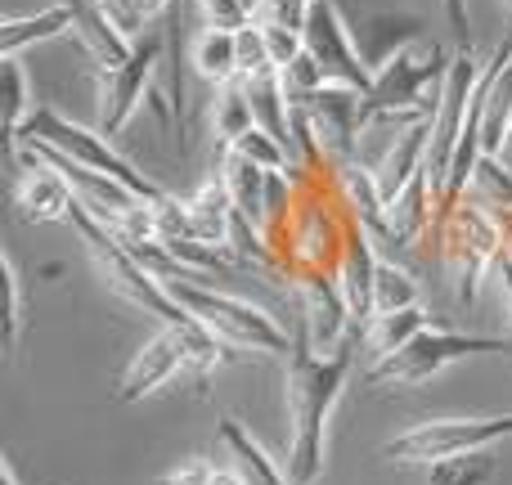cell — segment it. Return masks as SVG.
<instances>
[{
  "label": "cell",
  "mask_w": 512,
  "mask_h": 485,
  "mask_svg": "<svg viewBox=\"0 0 512 485\" xmlns=\"http://www.w3.org/2000/svg\"><path fill=\"white\" fill-rule=\"evenodd\" d=\"M432 198H436L432 180H427V171H418V176L387 203V230H382V239L405 243V247L414 239H423V230L432 225V207H427Z\"/></svg>",
  "instance_id": "cell-18"
},
{
  "label": "cell",
  "mask_w": 512,
  "mask_h": 485,
  "mask_svg": "<svg viewBox=\"0 0 512 485\" xmlns=\"http://www.w3.org/2000/svg\"><path fill=\"white\" fill-rule=\"evenodd\" d=\"M0 485H18V472H14V463L5 459V468H0Z\"/></svg>",
  "instance_id": "cell-40"
},
{
  "label": "cell",
  "mask_w": 512,
  "mask_h": 485,
  "mask_svg": "<svg viewBox=\"0 0 512 485\" xmlns=\"http://www.w3.org/2000/svg\"><path fill=\"white\" fill-rule=\"evenodd\" d=\"M512 436V414H490V418H432L409 432L391 436L382 445V459L391 463H414V468H432L441 459H459V454L490 450L495 441Z\"/></svg>",
  "instance_id": "cell-8"
},
{
  "label": "cell",
  "mask_w": 512,
  "mask_h": 485,
  "mask_svg": "<svg viewBox=\"0 0 512 485\" xmlns=\"http://www.w3.org/2000/svg\"><path fill=\"white\" fill-rule=\"evenodd\" d=\"M0 270H5V351H18V337H23V319H27V301H23V274H18L14 252L0 256Z\"/></svg>",
  "instance_id": "cell-28"
},
{
  "label": "cell",
  "mask_w": 512,
  "mask_h": 485,
  "mask_svg": "<svg viewBox=\"0 0 512 485\" xmlns=\"http://www.w3.org/2000/svg\"><path fill=\"white\" fill-rule=\"evenodd\" d=\"M418 306V283L409 270L391 261H378V274H373V315H396V310Z\"/></svg>",
  "instance_id": "cell-24"
},
{
  "label": "cell",
  "mask_w": 512,
  "mask_h": 485,
  "mask_svg": "<svg viewBox=\"0 0 512 485\" xmlns=\"http://www.w3.org/2000/svg\"><path fill=\"white\" fill-rule=\"evenodd\" d=\"M230 153H239V158H248V162H256V167H265V171H288L292 167V149L283 140H274L270 131H261V126L243 131L239 140L230 144Z\"/></svg>",
  "instance_id": "cell-26"
},
{
  "label": "cell",
  "mask_w": 512,
  "mask_h": 485,
  "mask_svg": "<svg viewBox=\"0 0 512 485\" xmlns=\"http://www.w3.org/2000/svg\"><path fill=\"white\" fill-rule=\"evenodd\" d=\"M68 9H72V36H77L81 50L95 59V72L122 68V63L135 54V41L104 14L99 0H68Z\"/></svg>",
  "instance_id": "cell-16"
},
{
  "label": "cell",
  "mask_w": 512,
  "mask_h": 485,
  "mask_svg": "<svg viewBox=\"0 0 512 485\" xmlns=\"http://www.w3.org/2000/svg\"><path fill=\"white\" fill-rule=\"evenodd\" d=\"M14 144H45V149L63 153V158L81 162V167L122 180V185L131 189V194H140L144 203H162V198H167V189H162L158 180H149L144 171H135L131 162L113 149V140H104L99 131H86V126L68 122L63 113H54V108H45V104L32 108V117L23 122V131H18Z\"/></svg>",
  "instance_id": "cell-7"
},
{
  "label": "cell",
  "mask_w": 512,
  "mask_h": 485,
  "mask_svg": "<svg viewBox=\"0 0 512 485\" xmlns=\"http://www.w3.org/2000/svg\"><path fill=\"white\" fill-rule=\"evenodd\" d=\"M490 351H508L499 337H477V333H450V328L432 324L427 333H418L409 346H400L396 355L378 360L364 373V387H382V382H396V387H418V382L445 373L450 364L468 360V355H490Z\"/></svg>",
  "instance_id": "cell-9"
},
{
  "label": "cell",
  "mask_w": 512,
  "mask_h": 485,
  "mask_svg": "<svg viewBox=\"0 0 512 485\" xmlns=\"http://www.w3.org/2000/svg\"><path fill=\"white\" fill-rule=\"evenodd\" d=\"M441 9H445V18H450L454 32L468 36V0H441Z\"/></svg>",
  "instance_id": "cell-36"
},
{
  "label": "cell",
  "mask_w": 512,
  "mask_h": 485,
  "mask_svg": "<svg viewBox=\"0 0 512 485\" xmlns=\"http://www.w3.org/2000/svg\"><path fill=\"white\" fill-rule=\"evenodd\" d=\"M256 72H279L270 63V50H265L261 23H252L239 32V77H256Z\"/></svg>",
  "instance_id": "cell-31"
},
{
  "label": "cell",
  "mask_w": 512,
  "mask_h": 485,
  "mask_svg": "<svg viewBox=\"0 0 512 485\" xmlns=\"http://www.w3.org/2000/svg\"><path fill=\"white\" fill-rule=\"evenodd\" d=\"M135 256H140V261L171 288V297H176L207 333L221 337L225 346H234V351H261V355H288L292 351L288 328H283L270 310L252 306V301H243V297H230V292L203 288L194 274L180 270V265L171 261L162 243L144 247V252H135Z\"/></svg>",
  "instance_id": "cell-2"
},
{
  "label": "cell",
  "mask_w": 512,
  "mask_h": 485,
  "mask_svg": "<svg viewBox=\"0 0 512 485\" xmlns=\"http://www.w3.org/2000/svg\"><path fill=\"white\" fill-rule=\"evenodd\" d=\"M351 378V346L319 355L306 328H297L283 373V400H288V477L297 485H315L328 454V423Z\"/></svg>",
  "instance_id": "cell-1"
},
{
  "label": "cell",
  "mask_w": 512,
  "mask_h": 485,
  "mask_svg": "<svg viewBox=\"0 0 512 485\" xmlns=\"http://www.w3.org/2000/svg\"><path fill=\"white\" fill-rule=\"evenodd\" d=\"M221 441H225V450H230L234 468L248 477V485H297V481H288V472L270 459V450L256 441L239 418H225L221 423Z\"/></svg>",
  "instance_id": "cell-19"
},
{
  "label": "cell",
  "mask_w": 512,
  "mask_h": 485,
  "mask_svg": "<svg viewBox=\"0 0 512 485\" xmlns=\"http://www.w3.org/2000/svg\"><path fill=\"white\" fill-rule=\"evenodd\" d=\"M230 360L221 337H212L203 324H185V328H171L162 324L140 351L131 355V364L122 369V382H117V400L122 405H135V400H149L153 391H162L171 378L189 373V378L207 382L221 364Z\"/></svg>",
  "instance_id": "cell-4"
},
{
  "label": "cell",
  "mask_w": 512,
  "mask_h": 485,
  "mask_svg": "<svg viewBox=\"0 0 512 485\" xmlns=\"http://www.w3.org/2000/svg\"><path fill=\"white\" fill-rule=\"evenodd\" d=\"M436 319L427 315L423 306H409V310H396V315H373L369 324L360 328L364 346H369L378 360H387V355H396L400 346H409L418 333H427Z\"/></svg>",
  "instance_id": "cell-21"
},
{
  "label": "cell",
  "mask_w": 512,
  "mask_h": 485,
  "mask_svg": "<svg viewBox=\"0 0 512 485\" xmlns=\"http://www.w3.org/2000/svg\"><path fill=\"white\" fill-rule=\"evenodd\" d=\"M256 126V113L248 104V90H243V81H230V86H216V99H212V131L216 140L230 149L234 140H239L243 131H252Z\"/></svg>",
  "instance_id": "cell-23"
},
{
  "label": "cell",
  "mask_w": 512,
  "mask_h": 485,
  "mask_svg": "<svg viewBox=\"0 0 512 485\" xmlns=\"http://www.w3.org/2000/svg\"><path fill=\"white\" fill-rule=\"evenodd\" d=\"M477 81H481V63L472 54V45H459L450 54V72H445V86H441V104L432 113V144H427V180H432V194L441 198L445 176H450V162L454 149L463 140V126L472 117V95H477Z\"/></svg>",
  "instance_id": "cell-10"
},
{
  "label": "cell",
  "mask_w": 512,
  "mask_h": 485,
  "mask_svg": "<svg viewBox=\"0 0 512 485\" xmlns=\"http://www.w3.org/2000/svg\"><path fill=\"white\" fill-rule=\"evenodd\" d=\"M495 162H499V167H504V171H508V176H512V126H508V135H504V144H499V153H495Z\"/></svg>",
  "instance_id": "cell-39"
},
{
  "label": "cell",
  "mask_w": 512,
  "mask_h": 485,
  "mask_svg": "<svg viewBox=\"0 0 512 485\" xmlns=\"http://www.w3.org/2000/svg\"><path fill=\"white\" fill-rule=\"evenodd\" d=\"M306 50L319 59V68H324L328 81H342V86L360 90V95H369L373 90V77H378V72H373L369 63H364V54L355 50L351 27H346L337 0H315V5H310Z\"/></svg>",
  "instance_id": "cell-12"
},
{
  "label": "cell",
  "mask_w": 512,
  "mask_h": 485,
  "mask_svg": "<svg viewBox=\"0 0 512 485\" xmlns=\"http://www.w3.org/2000/svg\"><path fill=\"white\" fill-rule=\"evenodd\" d=\"M297 301H301V328H306L310 346L319 355H333L346 346V328H351V310L342 301L337 274H297Z\"/></svg>",
  "instance_id": "cell-14"
},
{
  "label": "cell",
  "mask_w": 512,
  "mask_h": 485,
  "mask_svg": "<svg viewBox=\"0 0 512 485\" xmlns=\"http://www.w3.org/2000/svg\"><path fill=\"white\" fill-rule=\"evenodd\" d=\"M14 162H18V180H14V203L23 212V221L32 225H50V221H68L77 194L72 185L32 149V144H14Z\"/></svg>",
  "instance_id": "cell-13"
},
{
  "label": "cell",
  "mask_w": 512,
  "mask_h": 485,
  "mask_svg": "<svg viewBox=\"0 0 512 485\" xmlns=\"http://www.w3.org/2000/svg\"><path fill=\"white\" fill-rule=\"evenodd\" d=\"M207 477H212V463H207V459H189V463H180V468H171L158 485H207Z\"/></svg>",
  "instance_id": "cell-35"
},
{
  "label": "cell",
  "mask_w": 512,
  "mask_h": 485,
  "mask_svg": "<svg viewBox=\"0 0 512 485\" xmlns=\"http://www.w3.org/2000/svg\"><path fill=\"white\" fill-rule=\"evenodd\" d=\"M504 5H508V14H512V0H504Z\"/></svg>",
  "instance_id": "cell-41"
},
{
  "label": "cell",
  "mask_w": 512,
  "mask_h": 485,
  "mask_svg": "<svg viewBox=\"0 0 512 485\" xmlns=\"http://www.w3.org/2000/svg\"><path fill=\"white\" fill-rule=\"evenodd\" d=\"M189 63L203 81L212 86H230L239 81V32H221V27H203L189 45Z\"/></svg>",
  "instance_id": "cell-20"
},
{
  "label": "cell",
  "mask_w": 512,
  "mask_h": 485,
  "mask_svg": "<svg viewBox=\"0 0 512 485\" xmlns=\"http://www.w3.org/2000/svg\"><path fill=\"white\" fill-rule=\"evenodd\" d=\"M445 72H450V59L436 41H409L400 50H391L382 59L378 77H373V90L360 99V135L369 131V122L378 117H405V122H418V117H432L441 99H427V90L445 86Z\"/></svg>",
  "instance_id": "cell-5"
},
{
  "label": "cell",
  "mask_w": 512,
  "mask_h": 485,
  "mask_svg": "<svg viewBox=\"0 0 512 485\" xmlns=\"http://www.w3.org/2000/svg\"><path fill=\"white\" fill-rule=\"evenodd\" d=\"M99 5H104V14L113 18L126 36H135L144 27V14H140V5H135V0H99Z\"/></svg>",
  "instance_id": "cell-34"
},
{
  "label": "cell",
  "mask_w": 512,
  "mask_h": 485,
  "mask_svg": "<svg viewBox=\"0 0 512 485\" xmlns=\"http://www.w3.org/2000/svg\"><path fill=\"white\" fill-rule=\"evenodd\" d=\"M369 225L360 216H351V230H346V252L342 265H337V288H342V301L351 310V324H369L373 319V274H378V256H373V239Z\"/></svg>",
  "instance_id": "cell-15"
},
{
  "label": "cell",
  "mask_w": 512,
  "mask_h": 485,
  "mask_svg": "<svg viewBox=\"0 0 512 485\" xmlns=\"http://www.w3.org/2000/svg\"><path fill=\"white\" fill-rule=\"evenodd\" d=\"M270 176H274V171L256 167V162H248V158H239V153L225 149L221 180H225V189H230L234 216H239V221H248L252 230H261V234H265V225H270Z\"/></svg>",
  "instance_id": "cell-17"
},
{
  "label": "cell",
  "mask_w": 512,
  "mask_h": 485,
  "mask_svg": "<svg viewBox=\"0 0 512 485\" xmlns=\"http://www.w3.org/2000/svg\"><path fill=\"white\" fill-rule=\"evenodd\" d=\"M207 485H248V477H243L239 468H212V477H207Z\"/></svg>",
  "instance_id": "cell-37"
},
{
  "label": "cell",
  "mask_w": 512,
  "mask_h": 485,
  "mask_svg": "<svg viewBox=\"0 0 512 485\" xmlns=\"http://www.w3.org/2000/svg\"><path fill=\"white\" fill-rule=\"evenodd\" d=\"M279 81H283V95H288V104L297 108V104H306L315 90H324L328 86V77H324V68H319V59L310 50H301L297 59L288 63V68H279Z\"/></svg>",
  "instance_id": "cell-27"
},
{
  "label": "cell",
  "mask_w": 512,
  "mask_h": 485,
  "mask_svg": "<svg viewBox=\"0 0 512 485\" xmlns=\"http://www.w3.org/2000/svg\"><path fill=\"white\" fill-rule=\"evenodd\" d=\"M310 5H315V0H261V23L297 27V32H306Z\"/></svg>",
  "instance_id": "cell-33"
},
{
  "label": "cell",
  "mask_w": 512,
  "mask_h": 485,
  "mask_svg": "<svg viewBox=\"0 0 512 485\" xmlns=\"http://www.w3.org/2000/svg\"><path fill=\"white\" fill-rule=\"evenodd\" d=\"M162 59V36H144L135 41V54L113 72H99V126L104 140L122 135V126L140 113V104H158L153 99V72Z\"/></svg>",
  "instance_id": "cell-11"
},
{
  "label": "cell",
  "mask_w": 512,
  "mask_h": 485,
  "mask_svg": "<svg viewBox=\"0 0 512 485\" xmlns=\"http://www.w3.org/2000/svg\"><path fill=\"white\" fill-rule=\"evenodd\" d=\"M63 32H72L68 0H63V5L41 9V14H32V18H9V23L0 27V54H5V59H18L27 45L54 41V36H63Z\"/></svg>",
  "instance_id": "cell-22"
},
{
  "label": "cell",
  "mask_w": 512,
  "mask_h": 485,
  "mask_svg": "<svg viewBox=\"0 0 512 485\" xmlns=\"http://www.w3.org/2000/svg\"><path fill=\"white\" fill-rule=\"evenodd\" d=\"M68 221H72V230L81 234V243H86L90 261H95L99 279L108 283V292H117L126 306H135V310H144V315H153L158 324H171V328L194 324V315H189V310L180 306L176 297H171L167 283H162L158 274H153L149 265H144L140 256L131 252V247L117 239V234L108 230V225L99 221V216L90 212L81 198H77V207H72Z\"/></svg>",
  "instance_id": "cell-3"
},
{
  "label": "cell",
  "mask_w": 512,
  "mask_h": 485,
  "mask_svg": "<svg viewBox=\"0 0 512 485\" xmlns=\"http://www.w3.org/2000/svg\"><path fill=\"white\" fill-rule=\"evenodd\" d=\"M135 5H140L144 23H153V18H158V14H167V5H171V0H135Z\"/></svg>",
  "instance_id": "cell-38"
},
{
  "label": "cell",
  "mask_w": 512,
  "mask_h": 485,
  "mask_svg": "<svg viewBox=\"0 0 512 485\" xmlns=\"http://www.w3.org/2000/svg\"><path fill=\"white\" fill-rule=\"evenodd\" d=\"M436 247H441V261L454 279V297L472 306L481 279H490V270H495L504 234H499V221L486 203L463 198L454 207H441V216H436Z\"/></svg>",
  "instance_id": "cell-6"
},
{
  "label": "cell",
  "mask_w": 512,
  "mask_h": 485,
  "mask_svg": "<svg viewBox=\"0 0 512 485\" xmlns=\"http://www.w3.org/2000/svg\"><path fill=\"white\" fill-rule=\"evenodd\" d=\"M261 32H265V50H270V63H274V68H288V63L297 59L301 50H306V32H297V27L261 23Z\"/></svg>",
  "instance_id": "cell-32"
},
{
  "label": "cell",
  "mask_w": 512,
  "mask_h": 485,
  "mask_svg": "<svg viewBox=\"0 0 512 485\" xmlns=\"http://www.w3.org/2000/svg\"><path fill=\"white\" fill-rule=\"evenodd\" d=\"M490 477H495V463H490L486 450L432 463V485H486Z\"/></svg>",
  "instance_id": "cell-29"
},
{
  "label": "cell",
  "mask_w": 512,
  "mask_h": 485,
  "mask_svg": "<svg viewBox=\"0 0 512 485\" xmlns=\"http://www.w3.org/2000/svg\"><path fill=\"white\" fill-rule=\"evenodd\" d=\"M0 72H5V140H9V149H14L18 131H23V122L36 108V99H32V81H27V72L18 59H5Z\"/></svg>",
  "instance_id": "cell-25"
},
{
  "label": "cell",
  "mask_w": 512,
  "mask_h": 485,
  "mask_svg": "<svg viewBox=\"0 0 512 485\" xmlns=\"http://www.w3.org/2000/svg\"><path fill=\"white\" fill-rule=\"evenodd\" d=\"M203 9V27H221V32H243L252 18H261V0H198Z\"/></svg>",
  "instance_id": "cell-30"
}]
</instances>
